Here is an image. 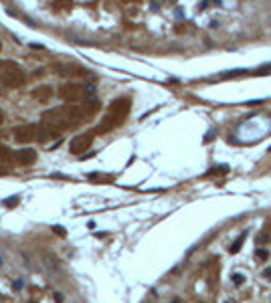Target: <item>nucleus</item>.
<instances>
[{"instance_id": "f8f14e48", "label": "nucleus", "mask_w": 271, "mask_h": 303, "mask_svg": "<svg viewBox=\"0 0 271 303\" xmlns=\"http://www.w3.org/2000/svg\"><path fill=\"white\" fill-rule=\"evenodd\" d=\"M267 257H269V251H267V249H259V251H257V259L259 261H265Z\"/></svg>"}, {"instance_id": "4468645a", "label": "nucleus", "mask_w": 271, "mask_h": 303, "mask_svg": "<svg viewBox=\"0 0 271 303\" xmlns=\"http://www.w3.org/2000/svg\"><path fill=\"white\" fill-rule=\"evenodd\" d=\"M269 71H271V63H267V65H263V67H259V69H257L255 73H257V75H263V73H269Z\"/></svg>"}, {"instance_id": "7ed1b4c3", "label": "nucleus", "mask_w": 271, "mask_h": 303, "mask_svg": "<svg viewBox=\"0 0 271 303\" xmlns=\"http://www.w3.org/2000/svg\"><path fill=\"white\" fill-rule=\"evenodd\" d=\"M128 105H130L128 99H115V101L111 103L107 115H105V117L101 119V123L97 125V133H105V131L113 130V128L124 119V115L128 113Z\"/></svg>"}, {"instance_id": "f3484780", "label": "nucleus", "mask_w": 271, "mask_h": 303, "mask_svg": "<svg viewBox=\"0 0 271 303\" xmlns=\"http://www.w3.org/2000/svg\"><path fill=\"white\" fill-rule=\"evenodd\" d=\"M53 230L59 232V234H65V228H63V226H53Z\"/></svg>"}, {"instance_id": "f03ea898", "label": "nucleus", "mask_w": 271, "mask_h": 303, "mask_svg": "<svg viewBox=\"0 0 271 303\" xmlns=\"http://www.w3.org/2000/svg\"><path fill=\"white\" fill-rule=\"evenodd\" d=\"M59 135V131L49 128V125H41V123H26L14 130V139L18 144H31V141H41L45 144L49 139H55Z\"/></svg>"}, {"instance_id": "2eb2a0df", "label": "nucleus", "mask_w": 271, "mask_h": 303, "mask_svg": "<svg viewBox=\"0 0 271 303\" xmlns=\"http://www.w3.org/2000/svg\"><path fill=\"white\" fill-rule=\"evenodd\" d=\"M14 202H18V196H12V198H8V200H4V206L12 208V206H14Z\"/></svg>"}, {"instance_id": "423d86ee", "label": "nucleus", "mask_w": 271, "mask_h": 303, "mask_svg": "<svg viewBox=\"0 0 271 303\" xmlns=\"http://www.w3.org/2000/svg\"><path fill=\"white\" fill-rule=\"evenodd\" d=\"M91 141H93V135L91 133H81V135H77V137L71 139L69 152L71 154H83V152H87L91 148Z\"/></svg>"}, {"instance_id": "412c9836", "label": "nucleus", "mask_w": 271, "mask_h": 303, "mask_svg": "<svg viewBox=\"0 0 271 303\" xmlns=\"http://www.w3.org/2000/svg\"><path fill=\"white\" fill-rule=\"evenodd\" d=\"M0 49H2V44H0Z\"/></svg>"}, {"instance_id": "f257e3e1", "label": "nucleus", "mask_w": 271, "mask_h": 303, "mask_svg": "<svg viewBox=\"0 0 271 303\" xmlns=\"http://www.w3.org/2000/svg\"><path fill=\"white\" fill-rule=\"evenodd\" d=\"M99 103L91 101L85 107H59V109H49L43 113V123L57 130L59 133L65 130H75L79 128L85 119H89L91 115L97 111Z\"/></svg>"}, {"instance_id": "aec40b11", "label": "nucleus", "mask_w": 271, "mask_h": 303, "mask_svg": "<svg viewBox=\"0 0 271 303\" xmlns=\"http://www.w3.org/2000/svg\"><path fill=\"white\" fill-rule=\"evenodd\" d=\"M2 119H4V115H2V111H0V123H2Z\"/></svg>"}, {"instance_id": "1a4fd4ad", "label": "nucleus", "mask_w": 271, "mask_h": 303, "mask_svg": "<svg viewBox=\"0 0 271 303\" xmlns=\"http://www.w3.org/2000/svg\"><path fill=\"white\" fill-rule=\"evenodd\" d=\"M243 243H245V234H243V236H239V239H237V241L231 245V249H229V251H231V253H237V251L243 247Z\"/></svg>"}, {"instance_id": "39448f33", "label": "nucleus", "mask_w": 271, "mask_h": 303, "mask_svg": "<svg viewBox=\"0 0 271 303\" xmlns=\"http://www.w3.org/2000/svg\"><path fill=\"white\" fill-rule=\"evenodd\" d=\"M59 97L67 103H77L85 97V87L77 85V83H67L59 89Z\"/></svg>"}, {"instance_id": "6ab92c4d", "label": "nucleus", "mask_w": 271, "mask_h": 303, "mask_svg": "<svg viewBox=\"0 0 271 303\" xmlns=\"http://www.w3.org/2000/svg\"><path fill=\"white\" fill-rule=\"evenodd\" d=\"M213 135H215V131H208V133H206V137H204V141H211V139H213Z\"/></svg>"}, {"instance_id": "20e7f679", "label": "nucleus", "mask_w": 271, "mask_h": 303, "mask_svg": "<svg viewBox=\"0 0 271 303\" xmlns=\"http://www.w3.org/2000/svg\"><path fill=\"white\" fill-rule=\"evenodd\" d=\"M22 71L18 69L16 63L12 61H6V63H0V83L6 87H18L22 83Z\"/></svg>"}, {"instance_id": "dca6fc26", "label": "nucleus", "mask_w": 271, "mask_h": 303, "mask_svg": "<svg viewBox=\"0 0 271 303\" xmlns=\"http://www.w3.org/2000/svg\"><path fill=\"white\" fill-rule=\"evenodd\" d=\"M243 281H245V277H243V275H237V273L233 275V283H243Z\"/></svg>"}, {"instance_id": "ddd939ff", "label": "nucleus", "mask_w": 271, "mask_h": 303, "mask_svg": "<svg viewBox=\"0 0 271 303\" xmlns=\"http://www.w3.org/2000/svg\"><path fill=\"white\" fill-rule=\"evenodd\" d=\"M227 172H229V166H217L211 170V174H227Z\"/></svg>"}, {"instance_id": "4be33fe9", "label": "nucleus", "mask_w": 271, "mask_h": 303, "mask_svg": "<svg viewBox=\"0 0 271 303\" xmlns=\"http://www.w3.org/2000/svg\"><path fill=\"white\" fill-rule=\"evenodd\" d=\"M126 2H128V0H126Z\"/></svg>"}, {"instance_id": "9d476101", "label": "nucleus", "mask_w": 271, "mask_h": 303, "mask_svg": "<svg viewBox=\"0 0 271 303\" xmlns=\"http://www.w3.org/2000/svg\"><path fill=\"white\" fill-rule=\"evenodd\" d=\"M243 73H247V69H239V71H231V73H225L223 77H225V79H231V77H237V75H243Z\"/></svg>"}, {"instance_id": "a211bd4d", "label": "nucleus", "mask_w": 271, "mask_h": 303, "mask_svg": "<svg viewBox=\"0 0 271 303\" xmlns=\"http://www.w3.org/2000/svg\"><path fill=\"white\" fill-rule=\"evenodd\" d=\"M263 277H265V279H271V267H269V269H265V271H263Z\"/></svg>"}, {"instance_id": "0eeeda50", "label": "nucleus", "mask_w": 271, "mask_h": 303, "mask_svg": "<svg viewBox=\"0 0 271 303\" xmlns=\"http://www.w3.org/2000/svg\"><path fill=\"white\" fill-rule=\"evenodd\" d=\"M14 160L22 166H31V164L37 162V152L35 150H20V152L14 154Z\"/></svg>"}, {"instance_id": "9b49d317", "label": "nucleus", "mask_w": 271, "mask_h": 303, "mask_svg": "<svg viewBox=\"0 0 271 303\" xmlns=\"http://www.w3.org/2000/svg\"><path fill=\"white\" fill-rule=\"evenodd\" d=\"M89 180H97V182H105V180H111L109 176H101V174H89Z\"/></svg>"}, {"instance_id": "6e6552de", "label": "nucleus", "mask_w": 271, "mask_h": 303, "mask_svg": "<svg viewBox=\"0 0 271 303\" xmlns=\"http://www.w3.org/2000/svg\"><path fill=\"white\" fill-rule=\"evenodd\" d=\"M33 97H35L37 101L45 103V101H49V99L53 97V89H51V87H47V85L35 87V89H33Z\"/></svg>"}]
</instances>
